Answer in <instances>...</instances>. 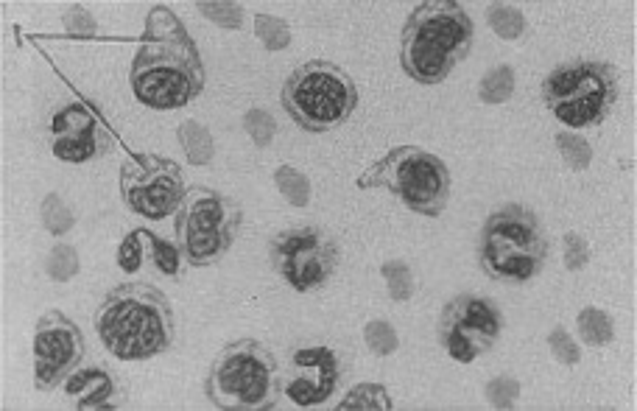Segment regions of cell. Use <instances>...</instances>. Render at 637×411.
<instances>
[{
	"instance_id": "7a4b0ae2",
	"label": "cell",
	"mask_w": 637,
	"mask_h": 411,
	"mask_svg": "<svg viewBox=\"0 0 637 411\" xmlns=\"http://www.w3.org/2000/svg\"><path fill=\"white\" fill-rule=\"evenodd\" d=\"M93 322L104 350L118 361H149L177 342L171 300L151 283H121L107 291Z\"/></svg>"
},
{
	"instance_id": "f1b7e54d",
	"label": "cell",
	"mask_w": 637,
	"mask_h": 411,
	"mask_svg": "<svg viewBox=\"0 0 637 411\" xmlns=\"http://www.w3.org/2000/svg\"><path fill=\"white\" fill-rule=\"evenodd\" d=\"M244 126L258 146H269V140H272L274 135V121L269 118V112H263V110L246 112Z\"/></svg>"
},
{
	"instance_id": "6da1fadb",
	"label": "cell",
	"mask_w": 637,
	"mask_h": 411,
	"mask_svg": "<svg viewBox=\"0 0 637 411\" xmlns=\"http://www.w3.org/2000/svg\"><path fill=\"white\" fill-rule=\"evenodd\" d=\"M129 84L143 107L160 112L182 110L204 93L199 48L171 9L154 6L149 12L146 37L132 59Z\"/></svg>"
},
{
	"instance_id": "5bb4252c",
	"label": "cell",
	"mask_w": 637,
	"mask_h": 411,
	"mask_svg": "<svg viewBox=\"0 0 637 411\" xmlns=\"http://www.w3.org/2000/svg\"><path fill=\"white\" fill-rule=\"evenodd\" d=\"M48 137H51V154L56 160L73 165L101 160L115 146V135L101 121V115L82 101L65 104L51 115Z\"/></svg>"
},
{
	"instance_id": "f546056e",
	"label": "cell",
	"mask_w": 637,
	"mask_h": 411,
	"mask_svg": "<svg viewBox=\"0 0 637 411\" xmlns=\"http://www.w3.org/2000/svg\"><path fill=\"white\" fill-rule=\"evenodd\" d=\"M517 395H520V384L512 381V378H495V381H489L487 386L489 403L498 406V409H509L517 400Z\"/></svg>"
},
{
	"instance_id": "603a6c76",
	"label": "cell",
	"mask_w": 637,
	"mask_h": 411,
	"mask_svg": "<svg viewBox=\"0 0 637 411\" xmlns=\"http://www.w3.org/2000/svg\"><path fill=\"white\" fill-rule=\"evenodd\" d=\"M143 244H146L143 230H132V233L126 235L121 244H118V255H115L118 269H123L126 274L140 272L143 263H146V255H149V249L143 247Z\"/></svg>"
},
{
	"instance_id": "3957f363",
	"label": "cell",
	"mask_w": 637,
	"mask_h": 411,
	"mask_svg": "<svg viewBox=\"0 0 637 411\" xmlns=\"http://www.w3.org/2000/svg\"><path fill=\"white\" fill-rule=\"evenodd\" d=\"M475 26L456 0H422L400 34V68L417 84H442L470 56Z\"/></svg>"
},
{
	"instance_id": "8fae6325",
	"label": "cell",
	"mask_w": 637,
	"mask_h": 411,
	"mask_svg": "<svg viewBox=\"0 0 637 411\" xmlns=\"http://www.w3.org/2000/svg\"><path fill=\"white\" fill-rule=\"evenodd\" d=\"M188 193L179 163L160 154H129L121 165V199L132 213L149 221L177 216Z\"/></svg>"
},
{
	"instance_id": "1f68e13d",
	"label": "cell",
	"mask_w": 637,
	"mask_h": 411,
	"mask_svg": "<svg viewBox=\"0 0 637 411\" xmlns=\"http://www.w3.org/2000/svg\"><path fill=\"white\" fill-rule=\"evenodd\" d=\"M65 26H68L70 34H93L95 20L90 17L87 9H82V6H73V9L65 12Z\"/></svg>"
},
{
	"instance_id": "ba28073f",
	"label": "cell",
	"mask_w": 637,
	"mask_h": 411,
	"mask_svg": "<svg viewBox=\"0 0 637 411\" xmlns=\"http://www.w3.org/2000/svg\"><path fill=\"white\" fill-rule=\"evenodd\" d=\"M543 104L559 124L593 129L610 118L621 98V76L610 62L579 59L559 65L543 79Z\"/></svg>"
},
{
	"instance_id": "4316f807",
	"label": "cell",
	"mask_w": 637,
	"mask_h": 411,
	"mask_svg": "<svg viewBox=\"0 0 637 411\" xmlns=\"http://www.w3.org/2000/svg\"><path fill=\"white\" fill-rule=\"evenodd\" d=\"M42 221H45L48 233L65 235L70 227H73V213L62 205V199H59L56 193H51V196H45V202H42Z\"/></svg>"
},
{
	"instance_id": "484cf974",
	"label": "cell",
	"mask_w": 637,
	"mask_h": 411,
	"mask_svg": "<svg viewBox=\"0 0 637 411\" xmlns=\"http://www.w3.org/2000/svg\"><path fill=\"white\" fill-rule=\"evenodd\" d=\"M79 272V255L76 249L68 247V244H59V247L51 249L48 255V274L56 283H68L70 277H76Z\"/></svg>"
},
{
	"instance_id": "d6986e66",
	"label": "cell",
	"mask_w": 637,
	"mask_h": 411,
	"mask_svg": "<svg viewBox=\"0 0 637 411\" xmlns=\"http://www.w3.org/2000/svg\"><path fill=\"white\" fill-rule=\"evenodd\" d=\"M576 328H579L582 342L590 344V347H607L615 336L612 319L601 308H582L579 319H576Z\"/></svg>"
},
{
	"instance_id": "4fadbf2b",
	"label": "cell",
	"mask_w": 637,
	"mask_h": 411,
	"mask_svg": "<svg viewBox=\"0 0 637 411\" xmlns=\"http://www.w3.org/2000/svg\"><path fill=\"white\" fill-rule=\"evenodd\" d=\"M87 353L82 328L62 314L48 311L40 316L34 330V384L40 392H51L68 381L73 370H79Z\"/></svg>"
},
{
	"instance_id": "4dcf8cb0",
	"label": "cell",
	"mask_w": 637,
	"mask_h": 411,
	"mask_svg": "<svg viewBox=\"0 0 637 411\" xmlns=\"http://www.w3.org/2000/svg\"><path fill=\"white\" fill-rule=\"evenodd\" d=\"M551 350H554V356L559 358L562 364H568V367H573V364L579 361V347L573 344L568 330L556 328L554 333H551Z\"/></svg>"
},
{
	"instance_id": "ffe728a7",
	"label": "cell",
	"mask_w": 637,
	"mask_h": 411,
	"mask_svg": "<svg viewBox=\"0 0 637 411\" xmlns=\"http://www.w3.org/2000/svg\"><path fill=\"white\" fill-rule=\"evenodd\" d=\"M179 137H182V149L188 154L190 163H210V157H213V140H210V132H207V129L188 121V124L179 126Z\"/></svg>"
},
{
	"instance_id": "44dd1931",
	"label": "cell",
	"mask_w": 637,
	"mask_h": 411,
	"mask_svg": "<svg viewBox=\"0 0 637 411\" xmlns=\"http://www.w3.org/2000/svg\"><path fill=\"white\" fill-rule=\"evenodd\" d=\"M394 403L380 384H358L350 389L347 398H341V409H392Z\"/></svg>"
},
{
	"instance_id": "52a82bcc",
	"label": "cell",
	"mask_w": 637,
	"mask_h": 411,
	"mask_svg": "<svg viewBox=\"0 0 637 411\" xmlns=\"http://www.w3.org/2000/svg\"><path fill=\"white\" fill-rule=\"evenodd\" d=\"M355 185L361 191L383 188L397 196L411 213L425 219H439L453 193L448 163L422 146H394L366 174L355 179Z\"/></svg>"
},
{
	"instance_id": "9c48e42d",
	"label": "cell",
	"mask_w": 637,
	"mask_h": 411,
	"mask_svg": "<svg viewBox=\"0 0 637 411\" xmlns=\"http://www.w3.org/2000/svg\"><path fill=\"white\" fill-rule=\"evenodd\" d=\"M241 205L227 193L193 185L177 210V244L190 266L218 263L241 233Z\"/></svg>"
},
{
	"instance_id": "cb8c5ba5",
	"label": "cell",
	"mask_w": 637,
	"mask_h": 411,
	"mask_svg": "<svg viewBox=\"0 0 637 411\" xmlns=\"http://www.w3.org/2000/svg\"><path fill=\"white\" fill-rule=\"evenodd\" d=\"M380 272L386 277V286H389V294L392 300L406 302L411 300L414 294V277H411V269H408L403 261H389L380 266Z\"/></svg>"
},
{
	"instance_id": "e0dca14e",
	"label": "cell",
	"mask_w": 637,
	"mask_h": 411,
	"mask_svg": "<svg viewBox=\"0 0 637 411\" xmlns=\"http://www.w3.org/2000/svg\"><path fill=\"white\" fill-rule=\"evenodd\" d=\"M143 238L149 244V258L154 263V269L163 272L165 277H171V280H177L182 269H185V263H188L177 241L160 238V235H154L151 230H143Z\"/></svg>"
},
{
	"instance_id": "8992f818",
	"label": "cell",
	"mask_w": 637,
	"mask_h": 411,
	"mask_svg": "<svg viewBox=\"0 0 637 411\" xmlns=\"http://www.w3.org/2000/svg\"><path fill=\"white\" fill-rule=\"evenodd\" d=\"M280 104L299 129L325 135L353 118L358 110V87L353 76L336 62L308 59L288 73L280 90Z\"/></svg>"
},
{
	"instance_id": "ac0fdd59",
	"label": "cell",
	"mask_w": 637,
	"mask_h": 411,
	"mask_svg": "<svg viewBox=\"0 0 637 411\" xmlns=\"http://www.w3.org/2000/svg\"><path fill=\"white\" fill-rule=\"evenodd\" d=\"M487 20L492 31L503 40H523L529 34L526 17L520 14V9L509 6V3H492L487 9Z\"/></svg>"
},
{
	"instance_id": "d6a6232c",
	"label": "cell",
	"mask_w": 637,
	"mask_h": 411,
	"mask_svg": "<svg viewBox=\"0 0 637 411\" xmlns=\"http://www.w3.org/2000/svg\"><path fill=\"white\" fill-rule=\"evenodd\" d=\"M199 9H202L204 17H213V20H218L221 26H227V28H238L235 23H232L230 17H227V12H238V6L235 3H199Z\"/></svg>"
},
{
	"instance_id": "2e32d148",
	"label": "cell",
	"mask_w": 637,
	"mask_h": 411,
	"mask_svg": "<svg viewBox=\"0 0 637 411\" xmlns=\"http://www.w3.org/2000/svg\"><path fill=\"white\" fill-rule=\"evenodd\" d=\"M65 395L79 403V409H109L118 395V384L101 367H79L65 381Z\"/></svg>"
},
{
	"instance_id": "7c38bea8",
	"label": "cell",
	"mask_w": 637,
	"mask_h": 411,
	"mask_svg": "<svg viewBox=\"0 0 637 411\" xmlns=\"http://www.w3.org/2000/svg\"><path fill=\"white\" fill-rule=\"evenodd\" d=\"M439 344L453 361L470 364L489 353L503 333V316L495 302L475 294H459L439 314Z\"/></svg>"
},
{
	"instance_id": "d4e9b609",
	"label": "cell",
	"mask_w": 637,
	"mask_h": 411,
	"mask_svg": "<svg viewBox=\"0 0 637 411\" xmlns=\"http://www.w3.org/2000/svg\"><path fill=\"white\" fill-rule=\"evenodd\" d=\"M556 149L562 151V157H565V163L570 168H576V171H584L590 160H593V149H590V143L582 140L579 135H570V132H559L556 135Z\"/></svg>"
},
{
	"instance_id": "9a60e30c",
	"label": "cell",
	"mask_w": 637,
	"mask_h": 411,
	"mask_svg": "<svg viewBox=\"0 0 637 411\" xmlns=\"http://www.w3.org/2000/svg\"><path fill=\"white\" fill-rule=\"evenodd\" d=\"M341 384V361L327 344L299 347L288 358L283 395L299 409L325 406Z\"/></svg>"
},
{
	"instance_id": "5b68a950",
	"label": "cell",
	"mask_w": 637,
	"mask_h": 411,
	"mask_svg": "<svg viewBox=\"0 0 637 411\" xmlns=\"http://www.w3.org/2000/svg\"><path fill=\"white\" fill-rule=\"evenodd\" d=\"M204 395L216 409H274L283 395V378L274 353L258 339H235L213 358Z\"/></svg>"
},
{
	"instance_id": "83f0119b",
	"label": "cell",
	"mask_w": 637,
	"mask_h": 411,
	"mask_svg": "<svg viewBox=\"0 0 637 411\" xmlns=\"http://www.w3.org/2000/svg\"><path fill=\"white\" fill-rule=\"evenodd\" d=\"M366 344L375 356H389L397 350V333L392 330V325H386L383 319H372L364 328Z\"/></svg>"
},
{
	"instance_id": "30bf717a",
	"label": "cell",
	"mask_w": 637,
	"mask_h": 411,
	"mask_svg": "<svg viewBox=\"0 0 637 411\" xmlns=\"http://www.w3.org/2000/svg\"><path fill=\"white\" fill-rule=\"evenodd\" d=\"M339 244L319 227H291L269 241L272 269L297 294H313L339 269Z\"/></svg>"
},
{
	"instance_id": "7402d4cb",
	"label": "cell",
	"mask_w": 637,
	"mask_h": 411,
	"mask_svg": "<svg viewBox=\"0 0 637 411\" xmlns=\"http://www.w3.org/2000/svg\"><path fill=\"white\" fill-rule=\"evenodd\" d=\"M512 90H515V73H512L509 65L489 70L481 87H478L481 101H487V104H503L506 98L512 96Z\"/></svg>"
},
{
	"instance_id": "277c9868",
	"label": "cell",
	"mask_w": 637,
	"mask_h": 411,
	"mask_svg": "<svg viewBox=\"0 0 637 411\" xmlns=\"http://www.w3.org/2000/svg\"><path fill=\"white\" fill-rule=\"evenodd\" d=\"M548 249L551 241L537 213L526 205L509 202L489 213L481 227L478 266L498 283L523 286L543 272Z\"/></svg>"
}]
</instances>
